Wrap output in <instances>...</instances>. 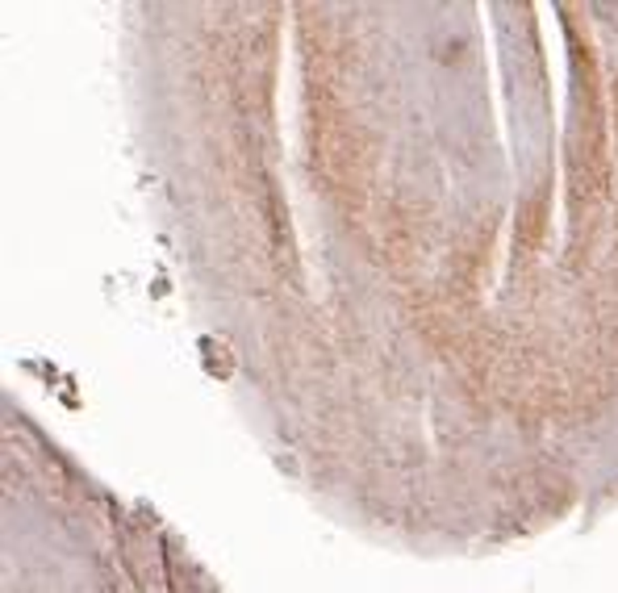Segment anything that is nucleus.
Listing matches in <instances>:
<instances>
[]
</instances>
